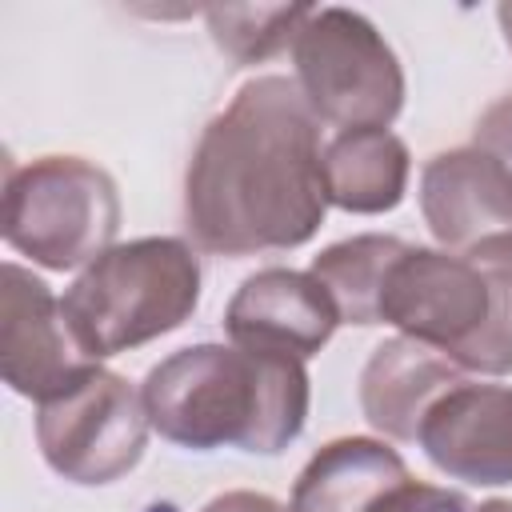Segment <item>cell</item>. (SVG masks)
<instances>
[{"label": "cell", "instance_id": "10", "mask_svg": "<svg viewBox=\"0 0 512 512\" xmlns=\"http://www.w3.org/2000/svg\"><path fill=\"white\" fill-rule=\"evenodd\" d=\"M416 444L452 480L512 484V388L460 380L428 408Z\"/></svg>", "mask_w": 512, "mask_h": 512}, {"label": "cell", "instance_id": "5", "mask_svg": "<svg viewBox=\"0 0 512 512\" xmlns=\"http://www.w3.org/2000/svg\"><path fill=\"white\" fill-rule=\"evenodd\" d=\"M296 84L320 124L388 128L404 108V68L376 24L352 8H312L292 44Z\"/></svg>", "mask_w": 512, "mask_h": 512}, {"label": "cell", "instance_id": "20", "mask_svg": "<svg viewBox=\"0 0 512 512\" xmlns=\"http://www.w3.org/2000/svg\"><path fill=\"white\" fill-rule=\"evenodd\" d=\"M200 512H288L280 500L264 496V492H248V488H232V492H220L212 496Z\"/></svg>", "mask_w": 512, "mask_h": 512}, {"label": "cell", "instance_id": "14", "mask_svg": "<svg viewBox=\"0 0 512 512\" xmlns=\"http://www.w3.org/2000/svg\"><path fill=\"white\" fill-rule=\"evenodd\" d=\"M412 156L408 144L388 128H352L324 144V188L328 204L376 216L392 212L408 192Z\"/></svg>", "mask_w": 512, "mask_h": 512}, {"label": "cell", "instance_id": "7", "mask_svg": "<svg viewBox=\"0 0 512 512\" xmlns=\"http://www.w3.org/2000/svg\"><path fill=\"white\" fill-rule=\"evenodd\" d=\"M376 320L456 360L488 320V280L460 252L404 244L384 276Z\"/></svg>", "mask_w": 512, "mask_h": 512}, {"label": "cell", "instance_id": "9", "mask_svg": "<svg viewBox=\"0 0 512 512\" xmlns=\"http://www.w3.org/2000/svg\"><path fill=\"white\" fill-rule=\"evenodd\" d=\"M340 324L328 288L312 272L260 268L232 292L224 308V332L244 352H276L308 360Z\"/></svg>", "mask_w": 512, "mask_h": 512}, {"label": "cell", "instance_id": "3", "mask_svg": "<svg viewBox=\"0 0 512 512\" xmlns=\"http://www.w3.org/2000/svg\"><path fill=\"white\" fill-rule=\"evenodd\" d=\"M200 304V256L180 236H140L92 260L60 296L80 352L100 364L176 332Z\"/></svg>", "mask_w": 512, "mask_h": 512}, {"label": "cell", "instance_id": "13", "mask_svg": "<svg viewBox=\"0 0 512 512\" xmlns=\"http://www.w3.org/2000/svg\"><path fill=\"white\" fill-rule=\"evenodd\" d=\"M404 480L408 464L396 448L372 436H340L300 468L288 512H372Z\"/></svg>", "mask_w": 512, "mask_h": 512}, {"label": "cell", "instance_id": "12", "mask_svg": "<svg viewBox=\"0 0 512 512\" xmlns=\"http://www.w3.org/2000/svg\"><path fill=\"white\" fill-rule=\"evenodd\" d=\"M460 380H468V372L448 352L420 344L412 336H392L372 348L360 372L364 420L392 440L416 444V432L428 408Z\"/></svg>", "mask_w": 512, "mask_h": 512}, {"label": "cell", "instance_id": "15", "mask_svg": "<svg viewBox=\"0 0 512 512\" xmlns=\"http://www.w3.org/2000/svg\"><path fill=\"white\" fill-rule=\"evenodd\" d=\"M400 252H404L400 236H380V232L348 236V240L328 244L320 256H312L308 272L328 288L340 312V324H380L376 320L380 288Z\"/></svg>", "mask_w": 512, "mask_h": 512}, {"label": "cell", "instance_id": "4", "mask_svg": "<svg viewBox=\"0 0 512 512\" xmlns=\"http://www.w3.org/2000/svg\"><path fill=\"white\" fill-rule=\"evenodd\" d=\"M0 228L8 248L40 268H88L108 248H116V180L84 156H40L20 168L8 164Z\"/></svg>", "mask_w": 512, "mask_h": 512}, {"label": "cell", "instance_id": "6", "mask_svg": "<svg viewBox=\"0 0 512 512\" xmlns=\"http://www.w3.org/2000/svg\"><path fill=\"white\" fill-rule=\"evenodd\" d=\"M148 428L144 396L100 364L80 368L36 404V444L48 468L84 488L128 476L148 448Z\"/></svg>", "mask_w": 512, "mask_h": 512}, {"label": "cell", "instance_id": "18", "mask_svg": "<svg viewBox=\"0 0 512 512\" xmlns=\"http://www.w3.org/2000/svg\"><path fill=\"white\" fill-rule=\"evenodd\" d=\"M372 512H476V504L456 492V488H440V484H420V480H404L396 484Z\"/></svg>", "mask_w": 512, "mask_h": 512}, {"label": "cell", "instance_id": "21", "mask_svg": "<svg viewBox=\"0 0 512 512\" xmlns=\"http://www.w3.org/2000/svg\"><path fill=\"white\" fill-rule=\"evenodd\" d=\"M496 20H500V32H504V40H508V48H512V4H500V8H496Z\"/></svg>", "mask_w": 512, "mask_h": 512}, {"label": "cell", "instance_id": "19", "mask_svg": "<svg viewBox=\"0 0 512 512\" xmlns=\"http://www.w3.org/2000/svg\"><path fill=\"white\" fill-rule=\"evenodd\" d=\"M476 148L492 152L512 168V92L500 96L480 120H476Z\"/></svg>", "mask_w": 512, "mask_h": 512}, {"label": "cell", "instance_id": "2", "mask_svg": "<svg viewBox=\"0 0 512 512\" xmlns=\"http://www.w3.org/2000/svg\"><path fill=\"white\" fill-rule=\"evenodd\" d=\"M140 396L152 428L180 448L276 456L304 432L312 384L296 356L192 344L164 356L144 376Z\"/></svg>", "mask_w": 512, "mask_h": 512}, {"label": "cell", "instance_id": "17", "mask_svg": "<svg viewBox=\"0 0 512 512\" xmlns=\"http://www.w3.org/2000/svg\"><path fill=\"white\" fill-rule=\"evenodd\" d=\"M308 16H312L308 4H212L204 8L216 48L236 64H260L284 52L288 44H296Z\"/></svg>", "mask_w": 512, "mask_h": 512}, {"label": "cell", "instance_id": "1", "mask_svg": "<svg viewBox=\"0 0 512 512\" xmlns=\"http://www.w3.org/2000/svg\"><path fill=\"white\" fill-rule=\"evenodd\" d=\"M328 212L320 116L292 76L248 80L216 112L184 172V228L212 256L308 244Z\"/></svg>", "mask_w": 512, "mask_h": 512}, {"label": "cell", "instance_id": "22", "mask_svg": "<svg viewBox=\"0 0 512 512\" xmlns=\"http://www.w3.org/2000/svg\"><path fill=\"white\" fill-rule=\"evenodd\" d=\"M476 512H512V500H484L476 504Z\"/></svg>", "mask_w": 512, "mask_h": 512}, {"label": "cell", "instance_id": "16", "mask_svg": "<svg viewBox=\"0 0 512 512\" xmlns=\"http://www.w3.org/2000/svg\"><path fill=\"white\" fill-rule=\"evenodd\" d=\"M464 256L488 280V320L476 332V340L456 352V364L464 372L504 376L512 372V232L488 236Z\"/></svg>", "mask_w": 512, "mask_h": 512}, {"label": "cell", "instance_id": "11", "mask_svg": "<svg viewBox=\"0 0 512 512\" xmlns=\"http://www.w3.org/2000/svg\"><path fill=\"white\" fill-rule=\"evenodd\" d=\"M420 212L444 252L464 256L512 232V168L476 144L436 152L420 172Z\"/></svg>", "mask_w": 512, "mask_h": 512}, {"label": "cell", "instance_id": "8", "mask_svg": "<svg viewBox=\"0 0 512 512\" xmlns=\"http://www.w3.org/2000/svg\"><path fill=\"white\" fill-rule=\"evenodd\" d=\"M92 360L80 352L52 288L20 264H4L0 288V372L28 400H48Z\"/></svg>", "mask_w": 512, "mask_h": 512}]
</instances>
